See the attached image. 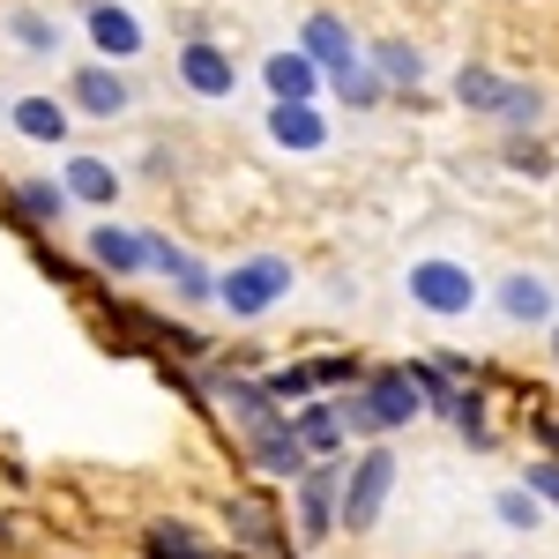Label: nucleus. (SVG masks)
<instances>
[{"mask_svg":"<svg viewBox=\"0 0 559 559\" xmlns=\"http://www.w3.org/2000/svg\"><path fill=\"white\" fill-rule=\"evenodd\" d=\"M8 38L23 45V52H60V23H45L38 8H15L8 15Z\"/></svg>","mask_w":559,"mask_h":559,"instance_id":"aec40b11","label":"nucleus"},{"mask_svg":"<svg viewBox=\"0 0 559 559\" xmlns=\"http://www.w3.org/2000/svg\"><path fill=\"white\" fill-rule=\"evenodd\" d=\"M500 522H508V530H537V492L508 485V492H500Z\"/></svg>","mask_w":559,"mask_h":559,"instance_id":"b1692460","label":"nucleus"},{"mask_svg":"<svg viewBox=\"0 0 559 559\" xmlns=\"http://www.w3.org/2000/svg\"><path fill=\"white\" fill-rule=\"evenodd\" d=\"M411 299L426 306V313H440V321H455V313H471L477 306V276H471V261H411Z\"/></svg>","mask_w":559,"mask_h":559,"instance_id":"7ed1b4c3","label":"nucleus"},{"mask_svg":"<svg viewBox=\"0 0 559 559\" xmlns=\"http://www.w3.org/2000/svg\"><path fill=\"white\" fill-rule=\"evenodd\" d=\"M552 358H559V321H552Z\"/></svg>","mask_w":559,"mask_h":559,"instance_id":"a878e982","label":"nucleus"},{"mask_svg":"<svg viewBox=\"0 0 559 559\" xmlns=\"http://www.w3.org/2000/svg\"><path fill=\"white\" fill-rule=\"evenodd\" d=\"M90 261H97V269H112V276H134V269H150V231L97 224V231H90Z\"/></svg>","mask_w":559,"mask_h":559,"instance_id":"9d476101","label":"nucleus"},{"mask_svg":"<svg viewBox=\"0 0 559 559\" xmlns=\"http://www.w3.org/2000/svg\"><path fill=\"white\" fill-rule=\"evenodd\" d=\"M8 120H15L23 142H68V105L60 97H15Z\"/></svg>","mask_w":559,"mask_h":559,"instance_id":"ddd939ff","label":"nucleus"},{"mask_svg":"<svg viewBox=\"0 0 559 559\" xmlns=\"http://www.w3.org/2000/svg\"><path fill=\"white\" fill-rule=\"evenodd\" d=\"M179 83L194 90V97H231V90H239V68H231L224 45L187 38V45H179Z\"/></svg>","mask_w":559,"mask_h":559,"instance_id":"39448f33","label":"nucleus"},{"mask_svg":"<svg viewBox=\"0 0 559 559\" xmlns=\"http://www.w3.org/2000/svg\"><path fill=\"white\" fill-rule=\"evenodd\" d=\"M299 515H306V537H329V522H344L336 471H306V485H299Z\"/></svg>","mask_w":559,"mask_h":559,"instance_id":"4468645a","label":"nucleus"},{"mask_svg":"<svg viewBox=\"0 0 559 559\" xmlns=\"http://www.w3.org/2000/svg\"><path fill=\"white\" fill-rule=\"evenodd\" d=\"M299 52H313V60H321V75H344V68H358V45H350L344 15H306Z\"/></svg>","mask_w":559,"mask_h":559,"instance_id":"9b49d317","label":"nucleus"},{"mask_svg":"<svg viewBox=\"0 0 559 559\" xmlns=\"http://www.w3.org/2000/svg\"><path fill=\"white\" fill-rule=\"evenodd\" d=\"M373 68H381L388 90L426 83V52H418V45H403V38H381V45H373Z\"/></svg>","mask_w":559,"mask_h":559,"instance_id":"f3484780","label":"nucleus"},{"mask_svg":"<svg viewBox=\"0 0 559 559\" xmlns=\"http://www.w3.org/2000/svg\"><path fill=\"white\" fill-rule=\"evenodd\" d=\"M344 432H350V418L336 411V403H313V411H299V440H306V455H336V448H344Z\"/></svg>","mask_w":559,"mask_h":559,"instance_id":"6ab92c4d","label":"nucleus"},{"mask_svg":"<svg viewBox=\"0 0 559 559\" xmlns=\"http://www.w3.org/2000/svg\"><path fill=\"white\" fill-rule=\"evenodd\" d=\"M530 492H545L559 508V463H530Z\"/></svg>","mask_w":559,"mask_h":559,"instance_id":"393cba45","label":"nucleus"},{"mask_svg":"<svg viewBox=\"0 0 559 559\" xmlns=\"http://www.w3.org/2000/svg\"><path fill=\"white\" fill-rule=\"evenodd\" d=\"M329 83L344 90V105H358V112H366V105H381V68H373V60H358V68H344V75H329Z\"/></svg>","mask_w":559,"mask_h":559,"instance_id":"412c9836","label":"nucleus"},{"mask_svg":"<svg viewBox=\"0 0 559 559\" xmlns=\"http://www.w3.org/2000/svg\"><path fill=\"white\" fill-rule=\"evenodd\" d=\"M500 321H515V329H545L552 321V284L545 276H530V269H515V276H500Z\"/></svg>","mask_w":559,"mask_h":559,"instance_id":"1a4fd4ad","label":"nucleus"},{"mask_svg":"<svg viewBox=\"0 0 559 559\" xmlns=\"http://www.w3.org/2000/svg\"><path fill=\"white\" fill-rule=\"evenodd\" d=\"M388 485H395V463L373 448V455L350 471V485H344V530H373V515H381V500H388Z\"/></svg>","mask_w":559,"mask_h":559,"instance_id":"423d86ee","label":"nucleus"},{"mask_svg":"<svg viewBox=\"0 0 559 559\" xmlns=\"http://www.w3.org/2000/svg\"><path fill=\"white\" fill-rule=\"evenodd\" d=\"M455 97H463L471 112H492V120H500V112H508V97H515V83H508V75H492V68H463V75H455Z\"/></svg>","mask_w":559,"mask_h":559,"instance_id":"dca6fc26","label":"nucleus"},{"mask_svg":"<svg viewBox=\"0 0 559 559\" xmlns=\"http://www.w3.org/2000/svg\"><path fill=\"white\" fill-rule=\"evenodd\" d=\"M150 559H210V552L194 545V530H179V522H165V530H150Z\"/></svg>","mask_w":559,"mask_h":559,"instance_id":"4be33fe9","label":"nucleus"},{"mask_svg":"<svg viewBox=\"0 0 559 559\" xmlns=\"http://www.w3.org/2000/svg\"><path fill=\"white\" fill-rule=\"evenodd\" d=\"M261 83L276 105H313V90H321V60L313 52H269L261 60Z\"/></svg>","mask_w":559,"mask_h":559,"instance_id":"6e6552de","label":"nucleus"},{"mask_svg":"<svg viewBox=\"0 0 559 559\" xmlns=\"http://www.w3.org/2000/svg\"><path fill=\"white\" fill-rule=\"evenodd\" d=\"M68 194L105 210V202H120V173H112L105 157H68Z\"/></svg>","mask_w":559,"mask_h":559,"instance_id":"2eb2a0df","label":"nucleus"},{"mask_svg":"<svg viewBox=\"0 0 559 559\" xmlns=\"http://www.w3.org/2000/svg\"><path fill=\"white\" fill-rule=\"evenodd\" d=\"M418 403H426L418 373H373V381L344 403V418H350V432H395V426L418 418Z\"/></svg>","mask_w":559,"mask_h":559,"instance_id":"f03ea898","label":"nucleus"},{"mask_svg":"<svg viewBox=\"0 0 559 559\" xmlns=\"http://www.w3.org/2000/svg\"><path fill=\"white\" fill-rule=\"evenodd\" d=\"M68 105L75 112H90V120H120L134 105V90L120 68H105V60H90V68H75V83H68Z\"/></svg>","mask_w":559,"mask_h":559,"instance_id":"20e7f679","label":"nucleus"},{"mask_svg":"<svg viewBox=\"0 0 559 559\" xmlns=\"http://www.w3.org/2000/svg\"><path fill=\"white\" fill-rule=\"evenodd\" d=\"M83 31H90V45H97L105 60H134V52H142V23H134L120 0H90Z\"/></svg>","mask_w":559,"mask_h":559,"instance_id":"0eeeda50","label":"nucleus"},{"mask_svg":"<svg viewBox=\"0 0 559 559\" xmlns=\"http://www.w3.org/2000/svg\"><path fill=\"white\" fill-rule=\"evenodd\" d=\"M68 202H75V194H68V179H23V187H15V210L31 216V224H60Z\"/></svg>","mask_w":559,"mask_h":559,"instance_id":"a211bd4d","label":"nucleus"},{"mask_svg":"<svg viewBox=\"0 0 559 559\" xmlns=\"http://www.w3.org/2000/svg\"><path fill=\"white\" fill-rule=\"evenodd\" d=\"M500 120H508V128H537V120H545V90L515 83V97H508V112H500Z\"/></svg>","mask_w":559,"mask_h":559,"instance_id":"5701e85b","label":"nucleus"},{"mask_svg":"<svg viewBox=\"0 0 559 559\" xmlns=\"http://www.w3.org/2000/svg\"><path fill=\"white\" fill-rule=\"evenodd\" d=\"M284 292H292V261L284 254H247V261H231V269L216 276V306H224L231 321H261Z\"/></svg>","mask_w":559,"mask_h":559,"instance_id":"f257e3e1","label":"nucleus"},{"mask_svg":"<svg viewBox=\"0 0 559 559\" xmlns=\"http://www.w3.org/2000/svg\"><path fill=\"white\" fill-rule=\"evenodd\" d=\"M269 142L276 150H321L329 142V120L313 105H269Z\"/></svg>","mask_w":559,"mask_h":559,"instance_id":"f8f14e48","label":"nucleus"}]
</instances>
